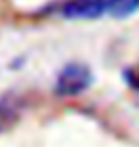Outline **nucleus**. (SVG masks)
Returning a JSON list of instances; mask_svg holds the SVG:
<instances>
[{
  "label": "nucleus",
  "mask_w": 139,
  "mask_h": 147,
  "mask_svg": "<svg viewBox=\"0 0 139 147\" xmlns=\"http://www.w3.org/2000/svg\"><path fill=\"white\" fill-rule=\"evenodd\" d=\"M126 80H128V84L132 88L139 90V73L137 71H128L126 73Z\"/></svg>",
  "instance_id": "nucleus-5"
},
{
  "label": "nucleus",
  "mask_w": 139,
  "mask_h": 147,
  "mask_svg": "<svg viewBox=\"0 0 139 147\" xmlns=\"http://www.w3.org/2000/svg\"><path fill=\"white\" fill-rule=\"evenodd\" d=\"M139 10V0H109V13L114 17H128Z\"/></svg>",
  "instance_id": "nucleus-3"
},
{
  "label": "nucleus",
  "mask_w": 139,
  "mask_h": 147,
  "mask_svg": "<svg viewBox=\"0 0 139 147\" xmlns=\"http://www.w3.org/2000/svg\"><path fill=\"white\" fill-rule=\"evenodd\" d=\"M91 86V73L82 63H69L57 73L55 78V94L63 98L80 96Z\"/></svg>",
  "instance_id": "nucleus-1"
},
{
  "label": "nucleus",
  "mask_w": 139,
  "mask_h": 147,
  "mask_svg": "<svg viewBox=\"0 0 139 147\" xmlns=\"http://www.w3.org/2000/svg\"><path fill=\"white\" fill-rule=\"evenodd\" d=\"M13 111V103H11V99H0V120L8 119Z\"/></svg>",
  "instance_id": "nucleus-4"
},
{
  "label": "nucleus",
  "mask_w": 139,
  "mask_h": 147,
  "mask_svg": "<svg viewBox=\"0 0 139 147\" xmlns=\"http://www.w3.org/2000/svg\"><path fill=\"white\" fill-rule=\"evenodd\" d=\"M55 8V13L67 19H95L109 13V0H65Z\"/></svg>",
  "instance_id": "nucleus-2"
}]
</instances>
